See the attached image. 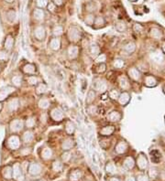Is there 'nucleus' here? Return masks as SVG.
Segmentation results:
<instances>
[{
	"mask_svg": "<svg viewBox=\"0 0 165 181\" xmlns=\"http://www.w3.org/2000/svg\"><path fill=\"white\" fill-rule=\"evenodd\" d=\"M82 171L79 168H74L70 171L69 175H68V178L69 181H80V179L82 178Z\"/></svg>",
	"mask_w": 165,
	"mask_h": 181,
	"instance_id": "obj_23",
	"label": "nucleus"
},
{
	"mask_svg": "<svg viewBox=\"0 0 165 181\" xmlns=\"http://www.w3.org/2000/svg\"><path fill=\"white\" fill-rule=\"evenodd\" d=\"M107 88H108V83L105 79L97 77L93 80V89L95 90L97 93L104 94L107 91Z\"/></svg>",
	"mask_w": 165,
	"mask_h": 181,
	"instance_id": "obj_1",
	"label": "nucleus"
},
{
	"mask_svg": "<svg viewBox=\"0 0 165 181\" xmlns=\"http://www.w3.org/2000/svg\"><path fill=\"white\" fill-rule=\"evenodd\" d=\"M122 119V114L117 110H113L108 112L106 120L110 123H119Z\"/></svg>",
	"mask_w": 165,
	"mask_h": 181,
	"instance_id": "obj_15",
	"label": "nucleus"
},
{
	"mask_svg": "<svg viewBox=\"0 0 165 181\" xmlns=\"http://www.w3.org/2000/svg\"><path fill=\"white\" fill-rule=\"evenodd\" d=\"M3 109V104H2V103L0 102V112H1V110Z\"/></svg>",
	"mask_w": 165,
	"mask_h": 181,
	"instance_id": "obj_59",
	"label": "nucleus"
},
{
	"mask_svg": "<svg viewBox=\"0 0 165 181\" xmlns=\"http://www.w3.org/2000/svg\"><path fill=\"white\" fill-rule=\"evenodd\" d=\"M130 99H131V96L128 92H122L119 94V99H117V102H119V103L120 105L126 106L130 102Z\"/></svg>",
	"mask_w": 165,
	"mask_h": 181,
	"instance_id": "obj_25",
	"label": "nucleus"
},
{
	"mask_svg": "<svg viewBox=\"0 0 165 181\" xmlns=\"http://www.w3.org/2000/svg\"><path fill=\"white\" fill-rule=\"evenodd\" d=\"M49 116L52 121H53L54 123H58V124L62 122L65 118L64 112L60 107H53L52 109H51Z\"/></svg>",
	"mask_w": 165,
	"mask_h": 181,
	"instance_id": "obj_3",
	"label": "nucleus"
},
{
	"mask_svg": "<svg viewBox=\"0 0 165 181\" xmlns=\"http://www.w3.org/2000/svg\"><path fill=\"white\" fill-rule=\"evenodd\" d=\"M72 159V153L71 151H63V153L61 155V161L63 164L69 163Z\"/></svg>",
	"mask_w": 165,
	"mask_h": 181,
	"instance_id": "obj_42",
	"label": "nucleus"
},
{
	"mask_svg": "<svg viewBox=\"0 0 165 181\" xmlns=\"http://www.w3.org/2000/svg\"><path fill=\"white\" fill-rule=\"evenodd\" d=\"M145 177H146L145 176H140L138 178V181H145V180H147V178H146V179H144Z\"/></svg>",
	"mask_w": 165,
	"mask_h": 181,
	"instance_id": "obj_56",
	"label": "nucleus"
},
{
	"mask_svg": "<svg viewBox=\"0 0 165 181\" xmlns=\"http://www.w3.org/2000/svg\"><path fill=\"white\" fill-rule=\"evenodd\" d=\"M42 171V167L38 162H31L28 167V173L31 176H38Z\"/></svg>",
	"mask_w": 165,
	"mask_h": 181,
	"instance_id": "obj_8",
	"label": "nucleus"
},
{
	"mask_svg": "<svg viewBox=\"0 0 165 181\" xmlns=\"http://www.w3.org/2000/svg\"><path fill=\"white\" fill-rule=\"evenodd\" d=\"M12 178L16 181H25V175L18 163H16L12 167Z\"/></svg>",
	"mask_w": 165,
	"mask_h": 181,
	"instance_id": "obj_6",
	"label": "nucleus"
},
{
	"mask_svg": "<svg viewBox=\"0 0 165 181\" xmlns=\"http://www.w3.org/2000/svg\"><path fill=\"white\" fill-rule=\"evenodd\" d=\"M35 92H36L37 95L42 96L45 94L48 93V86H47V84L44 82H40L38 85L35 86Z\"/></svg>",
	"mask_w": 165,
	"mask_h": 181,
	"instance_id": "obj_28",
	"label": "nucleus"
},
{
	"mask_svg": "<svg viewBox=\"0 0 165 181\" xmlns=\"http://www.w3.org/2000/svg\"><path fill=\"white\" fill-rule=\"evenodd\" d=\"M105 170L108 175H114L116 172V165L113 161H107L105 166Z\"/></svg>",
	"mask_w": 165,
	"mask_h": 181,
	"instance_id": "obj_37",
	"label": "nucleus"
},
{
	"mask_svg": "<svg viewBox=\"0 0 165 181\" xmlns=\"http://www.w3.org/2000/svg\"><path fill=\"white\" fill-rule=\"evenodd\" d=\"M97 92L94 89H90L88 91V93L86 94V99H85V103L87 105H90V104H93L94 102L96 101L97 99Z\"/></svg>",
	"mask_w": 165,
	"mask_h": 181,
	"instance_id": "obj_29",
	"label": "nucleus"
},
{
	"mask_svg": "<svg viewBox=\"0 0 165 181\" xmlns=\"http://www.w3.org/2000/svg\"><path fill=\"white\" fill-rule=\"evenodd\" d=\"M95 25L97 27H103L105 25V19L102 17H98L95 19Z\"/></svg>",
	"mask_w": 165,
	"mask_h": 181,
	"instance_id": "obj_53",
	"label": "nucleus"
},
{
	"mask_svg": "<svg viewBox=\"0 0 165 181\" xmlns=\"http://www.w3.org/2000/svg\"><path fill=\"white\" fill-rule=\"evenodd\" d=\"M53 156V151L49 146H43L40 150V157L43 160H50Z\"/></svg>",
	"mask_w": 165,
	"mask_h": 181,
	"instance_id": "obj_21",
	"label": "nucleus"
},
{
	"mask_svg": "<svg viewBox=\"0 0 165 181\" xmlns=\"http://www.w3.org/2000/svg\"><path fill=\"white\" fill-rule=\"evenodd\" d=\"M68 40L72 44H76L82 39V32L76 27L70 28L67 33Z\"/></svg>",
	"mask_w": 165,
	"mask_h": 181,
	"instance_id": "obj_2",
	"label": "nucleus"
},
{
	"mask_svg": "<svg viewBox=\"0 0 165 181\" xmlns=\"http://www.w3.org/2000/svg\"><path fill=\"white\" fill-rule=\"evenodd\" d=\"M36 181H44V180H41V179H39V180H36Z\"/></svg>",
	"mask_w": 165,
	"mask_h": 181,
	"instance_id": "obj_61",
	"label": "nucleus"
},
{
	"mask_svg": "<svg viewBox=\"0 0 165 181\" xmlns=\"http://www.w3.org/2000/svg\"><path fill=\"white\" fill-rule=\"evenodd\" d=\"M151 38H155V39H159L162 37V33L160 30H159L157 29H153L151 30Z\"/></svg>",
	"mask_w": 165,
	"mask_h": 181,
	"instance_id": "obj_47",
	"label": "nucleus"
},
{
	"mask_svg": "<svg viewBox=\"0 0 165 181\" xmlns=\"http://www.w3.org/2000/svg\"><path fill=\"white\" fill-rule=\"evenodd\" d=\"M24 124H25V128L32 130L37 125V118L35 116H29L25 120Z\"/></svg>",
	"mask_w": 165,
	"mask_h": 181,
	"instance_id": "obj_34",
	"label": "nucleus"
},
{
	"mask_svg": "<svg viewBox=\"0 0 165 181\" xmlns=\"http://www.w3.org/2000/svg\"><path fill=\"white\" fill-rule=\"evenodd\" d=\"M95 19H96V18H95V16L90 15V16H88L87 18L85 19V23H86L87 25L91 26V25L94 24V22H95Z\"/></svg>",
	"mask_w": 165,
	"mask_h": 181,
	"instance_id": "obj_55",
	"label": "nucleus"
},
{
	"mask_svg": "<svg viewBox=\"0 0 165 181\" xmlns=\"http://www.w3.org/2000/svg\"><path fill=\"white\" fill-rule=\"evenodd\" d=\"M87 112L90 115H95L97 112H98V108L97 106L96 105H93V104H90V105H87Z\"/></svg>",
	"mask_w": 165,
	"mask_h": 181,
	"instance_id": "obj_48",
	"label": "nucleus"
},
{
	"mask_svg": "<svg viewBox=\"0 0 165 181\" xmlns=\"http://www.w3.org/2000/svg\"><path fill=\"white\" fill-rule=\"evenodd\" d=\"M128 75H129V79H131L135 81H139L141 80V72L136 67L129 68L128 70Z\"/></svg>",
	"mask_w": 165,
	"mask_h": 181,
	"instance_id": "obj_18",
	"label": "nucleus"
},
{
	"mask_svg": "<svg viewBox=\"0 0 165 181\" xmlns=\"http://www.w3.org/2000/svg\"><path fill=\"white\" fill-rule=\"evenodd\" d=\"M11 83H12V86L15 87V88H19L22 86V83H23V78L21 75L19 74H15L11 77Z\"/></svg>",
	"mask_w": 165,
	"mask_h": 181,
	"instance_id": "obj_33",
	"label": "nucleus"
},
{
	"mask_svg": "<svg viewBox=\"0 0 165 181\" xmlns=\"http://www.w3.org/2000/svg\"><path fill=\"white\" fill-rule=\"evenodd\" d=\"M150 155H151V161L153 163L158 164V163L160 162L161 158H162V155H161V154H160V152L159 150L154 149V150L151 151Z\"/></svg>",
	"mask_w": 165,
	"mask_h": 181,
	"instance_id": "obj_32",
	"label": "nucleus"
},
{
	"mask_svg": "<svg viewBox=\"0 0 165 181\" xmlns=\"http://www.w3.org/2000/svg\"><path fill=\"white\" fill-rule=\"evenodd\" d=\"M54 2H55V4L58 5V6L62 5V0H54Z\"/></svg>",
	"mask_w": 165,
	"mask_h": 181,
	"instance_id": "obj_58",
	"label": "nucleus"
},
{
	"mask_svg": "<svg viewBox=\"0 0 165 181\" xmlns=\"http://www.w3.org/2000/svg\"><path fill=\"white\" fill-rule=\"evenodd\" d=\"M64 131L66 133V134L68 137H73L75 134V131H76V125L75 124L71 121V120H67L65 122V124H64Z\"/></svg>",
	"mask_w": 165,
	"mask_h": 181,
	"instance_id": "obj_19",
	"label": "nucleus"
},
{
	"mask_svg": "<svg viewBox=\"0 0 165 181\" xmlns=\"http://www.w3.org/2000/svg\"><path fill=\"white\" fill-rule=\"evenodd\" d=\"M137 165L140 169H145L148 166V159L143 153H140L137 158Z\"/></svg>",
	"mask_w": 165,
	"mask_h": 181,
	"instance_id": "obj_26",
	"label": "nucleus"
},
{
	"mask_svg": "<svg viewBox=\"0 0 165 181\" xmlns=\"http://www.w3.org/2000/svg\"><path fill=\"white\" fill-rule=\"evenodd\" d=\"M48 47L52 51H59L62 48V40L58 37H52L48 43Z\"/></svg>",
	"mask_w": 165,
	"mask_h": 181,
	"instance_id": "obj_12",
	"label": "nucleus"
},
{
	"mask_svg": "<svg viewBox=\"0 0 165 181\" xmlns=\"http://www.w3.org/2000/svg\"><path fill=\"white\" fill-rule=\"evenodd\" d=\"M63 163L61 161V160H54L52 162V168L54 172L56 173H61L62 170H63Z\"/></svg>",
	"mask_w": 165,
	"mask_h": 181,
	"instance_id": "obj_39",
	"label": "nucleus"
},
{
	"mask_svg": "<svg viewBox=\"0 0 165 181\" xmlns=\"http://www.w3.org/2000/svg\"><path fill=\"white\" fill-rule=\"evenodd\" d=\"M133 164H134V161H133V159L131 157H127V158H125V160H124V162H123V166L125 167H127V168H132V167H133Z\"/></svg>",
	"mask_w": 165,
	"mask_h": 181,
	"instance_id": "obj_50",
	"label": "nucleus"
},
{
	"mask_svg": "<svg viewBox=\"0 0 165 181\" xmlns=\"http://www.w3.org/2000/svg\"><path fill=\"white\" fill-rule=\"evenodd\" d=\"M22 72L26 75H35L38 72L37 66L34 63L28 62L23 65L22 67Z\"/></svg>",
	"mask_w": 165,
	"mask_h": 181,
	"instance_id": "obj_14",
	"label": "nucleus"
},
{
	"mask_svg": "<svg viewBox=\"0 0 165 181\" xmlns=\"http://www.w3.org/2000/svg\"><path fill=\"white\" fill-rule=\"evenodd\" d=\"M8 51H7L6 50H0V61H8Z\"/></svg>",
	"mask_w": 165,
	"mask_h": 181,
	"instance_id": "obj_49",
	"label": "nucleus"
},
{
	"mask_svg": "<svg viewBox=\"0 0 165 181\" xmlns=\"http://www.w3.org/2000/svg\"><path fill=\"white\" fill-rule=\"evenodd\" d=\"M2 175L5 177V179H11L12 178V167L11 166H7L3 168L2 170Z\"/></svg>",
	"mask_w": 165,
	"mask_h": 181,
	"instance_id": "obj_43",
	"label": "nucleus"
},
{
	"mask_svg": "<svg viewBox=\"0 0 165 181\" xmlns=\"http://www.w3.org/2000/svg\"><path fill=\"white\" fill-rule=\"evenodd\" d=\"M79 53H80V49H79V46H77L76 44H72V43H71L69 46L67 47L66 55H67V58L70 60H77L78 57H79Z\"/></svg>",
	"mask_w": 165,
	"mask_h": 181,
	"instance_id": "obj_4",
	"label": "nucleus"
},
{
	"mask_svg": "<svg viewBox=\"0 0 165 181\" xmlns=\"http://www.w3.org/2000/svg\"><path fill=\"white\" fill-rule=\"evenodd\" d=\"M106 55L105 53H100L96 59H95V63L96 64H99V63H106Z\"/></svg>",
	"mask_w": 165,
	"mask_h": 181,
	"instance_id": "obj_46",
	"label": "nucleus"
},
{
	"mask_svg": "<svg viewBox=\"0 0 165 181\" xmlns=\"http://www.w3.org/2000/svg\"><path fill=\"white\" fill-rule=\"evenodd\" d=\"M20 106V101L18 98H13V99H10L8 103V108L9 110V112H16L17 110H18Z\"/></svg>",
	"mask_w": 165,
	"mask_h": 181,
	"instance_id": "obj_27",
	"label": "nucleus"
},
{
	"mask_svg": "<svg viewBox=\"0 0 165 181\" xmlns=\"http://www.w3.org/2000/svg\"><path fill=\"white\" fill-rule=\"evenodd\" d=\"M125 66V60L121 58H116L113 60V68L116 70H120Z\"/></svg>",
	"mask_w": 165,
	"mask_h": 181,
	"instance_id": "obj_41",
	"label": "nucleus"
},
{
	"mask_svg": "<svg viewBox=\"0 0 165 181\" xmlns=\"http://www.w3.org/2000/svg\"><path fill=\"white\" fill-rule=\"evenodd\" d=\"M52 36L53 37H61L62 35V33H63V29H62V27H61V26H55L53 29H52Z\"/></svg>",
	"mask_w": 165,
	"mask_h": 181,
	"instance_id": "obj_45",
	"label": "nucleus"
},
{
	"mask_svg": "<svg viewBox=\"0 0 165 181\" xmlns=\"http://www.w3.org/2000/svg\"><path fill=\"white\" fill-rule=\"evenodd\" d=\"M162 50H163V51L165 53V43H163V45H162Z\"/></svg>",
	"mask_w": 165,
	"mask_h": 181,
	"instance_id": "obj_60",
	"label": "nucleus"
},
{
	"mask_svg": "<svg viewBox=\"0 0 165 181\" xmlns=\"http://www.w3.org/2000/svg\"><path fill=\"white\" fill-rule=\"evenodd\" d=\"M34 17H36V19H38V20H40V19H42V18H43V17H44L43 11H42V10H40V9H37V10H35V12H34Z\"/></svg>",
	"mask_w": 165,
	"mask_h": 181,
	"instance_id": "obj_54",
	"label": "nucleus"
},
{
	"mask_svg": "<svg viewBox=\"0 0 165 181\" xmlns=\"http://www.w3.org/2000/svg\"><path fill=\"white\" fill-rule=\"evenodd\" d=\"M106 71V63H99L97 64L95 67V69L93 68V72H95L97 74H103Z\"/></svg>",
	"mask_w": 165,
	"mask_h": 181,
	"instance_id": "obj_40",
	"label": "nucleus"
},
{
	"mask_svg": "<svg viewBox=\"0 0 165 181\" xmlns=\"http://www.w3.org/2000/svg\"><path fill=\"white\" fill-rule=\"evenodd\" d=\"M32 152V148L30 146H25L20 149V154L24 156H27L28 155H30Z\"/></svg>",
	"mask_w": 165,
	"mask_h": 181,
	"instance_id": "obj_52",
	"label": "nucleus"
},
{
	"mask_svg": "<svg viewBox=\"0 0 165 181\" xmlns=\"http://www.w3.org/2000/svg\"><path fill=\"white\" fill-rule=\"evenodd\" d=\"M38 107L40 110H48L51 107V101L46 98V97H41L39 101H38Z\"/></svg>",
	"mask_w": 165,
	"mask_h": 181,
	"instance_id": "obj_30",
	"label": "nucleus"
},
{
	"mask_svg": "<svg viewBox=\"0 0 165 181\" xmlns=\"http://www.w3.org/2000/svg\"><path fill=\"white\" fill-rule=\"evenodd\" d=\"M25 81L30 86H36L40 82V78L36 74L35 75H28L25 78Z\"/></svg>",
	"mask_w": 165,
	"mask_h": 181,
	"instance_id": "obj_36",
	"label": "nucleus"
},
{
	"mask_svg": "<svg viewBox=\"0 0 165 181\" xmlns=\"http://www.w3.org/2000/svg\"><path fill=\"white\" fill-rule=\"evenodd\" d=\"M115 132H116V126L113 124H107L103 126L99 130V134L102 137H109L114 134Z\"/></svg>",
	"mask_w": 165,
	"mask_h": 181,
	"instance_id": "obj_13",
	"label": "nucleus"
},
{
	"mask_svg": "<svg viewBox=\"0 0 165 181\" xmlns=\"http://www.w3.org/2000/svg\"><path fill=\"white\" fill-rule=\"evenodd\" d=\"M127 150H128V144L124 140H120V141L117 142L116 145L115 146V148H114L115 153L117 155H122V154L126 153Z\"/></svg>",
	"mask_w": 165,
	"mask_h": 181,
	"instance_id": "obj_20",
	"label": "nucleus"
},
{
	"mask_svg": "<svg viewBox=\"0 0 165 181\" xmlns=\"http://www.w3.org/2000/svg\"><path fill=\"white\" fill-rule=\"evenodd\" d=\"M34 133L30 129H27L24 133H23L22 137H21V141L24 144H30L33 142L34 140Z\"/></svg>",
	"mask_w": 165,
	"mask_h": 181,
	"instance_id": "obj_22",
	"label": "nucleus"
},
{
	"mask_svg": "<svg viewBox=\"0 0 165 181\" xmlns=\"http://www.w3.org/2000/svg\"><path fill=\"white\" fill-rule=\"evenodd\" d=\"M117 83H119V86L121 90H123L124 92H127L129 91L131 87L130 85V81L129 80V78H127L124 75H121L117 78Z\"/></svg>",
	"mask_w": 165,
	"mask_h": 181,
	"instance_id": "obj_17",
	"label": "nucleus"
},
{
	"mask_svg": "<svg viewBox=\"0 0 165 181\" xmlns=\"http://www.w3.org/2000/svg\"><path fill=\"white\" fill-rule=\"evenodd\" d=\"M88 52L92 59H96L101 53L99 45L97 42H92L88 47Z\"/></svg>",
	"mask_w": 165,
	"mask_h": 181,
	"instance_id": "obj_16",
	"label": "nucleus"
},
{
	"mask_svg": "<svg viewBox=\"0 0 165 181\" xmlns=\"http://www.w3.org/2000/svg\"><path fill=\"white\" fill-rule=\"evenodd\" d=\"M116 29L119 32H125L127 29V26L123 23V22H119L116 24Z\"/></svg>",
	"mask_w": 165,
	"mask_h": 181,
	"instance_id": "obj_51",
	"label": "nucleus"
},
{
	"mask_svg": "<svg viewBox=\"0 0 165 181\" xmlns=\"http://www.w3.org/2000/svg\"><path fill=\"white\" fill-rule=\"evenodd\" d=\"M15 45V38L12 35H8L4 40V50L7 51H10L13 50Z\"/></svg>",
	"mask_w": 165,
	"mask_h": 181,
	"instance_id": "obj_24",
	"label": "nucleus"
},
{
	"mask_svg": "<svg viewBox=\"0 0 165 181\" xmlns=\"http://www.w3.org/2000/svg\"><path fill=\"white\" fill-rule=\"evenodd\" d=\"M123 51H126L129 54H132L135 52L136 51V44L132 41H129L128 43H126L123 46Z\"/></svg>",
	"mask_w": 165,
	"mask_h": 181,
	"instance_id": "obj_38",
	"label": "nucleus"
},
{
	"mask_svg": "<svg viewBox=\"0 0 165 181\" xmlns=\"http://www.w3.org/2000/svg\"><path fill=\"white\" fill-rule=\"evenodd\" d=\"M24 128V121H22L21 119H14L9 124V130L11 133H19Z\"/></svg>",
	"mask_w": 165,
	"mask_h": 181,
	"instance_id": "obj_7",
	"label": "nucleus"
},
{
	"mask_svg": "<svg viewBox=\"0 0 165 181\" xmlns=\"http://www.w3.org/2000/svg\"><path fill=\"white\" fill-rule=\"evenodd\" d=\"M119 94H120L119 90L116 88H112L107 92V97L112 101H117V99L119 97Z\"/></svg>",
	"mask_w": 165,
	"mask_h": 181,
	"instance_id": "obj_35",
	"label": "nucleus"
},
{
	"mask_svg": "<svg viewBox=\"0 0 165 181\" xmlns=\"http://www.w3.org/2000/svg\"><path fill=\"white\" fill-rule=\"evenodd\" d=\"M144 85L146 87H149V88H151V87H155L157 84H158V81L156 80V78L152 75H148V76H145L144 78Z\"/></svg>",
	"mask_w": 165,
	"mask_h": 181,
	"instance_id": "obj_31",
	"label": "nucleus"
},
{
	"mask_svg": "<svg viewBox=\"0 0 165 181\" xmlns=\"http://www.w3.org/2000/svg\"><path fill=\"white\" fill-rule=\"evenodd\" d=\"M16 88L13 86H5L0 89V102H3L6 99H8L14 92Z\"/></svg>",
	"mask_w": 165,
	"mask_h": 181,
	"instance_id": "obj_11",
	"label": "nucleus"
},
{
	"mask_svg": "<svg viewBox=\"0 0 165 181\" xmlns=\"http://www.w3.org/2000/svg\"><path fill=\"white\" fill-rule=\"evenodd\" d=\"M109 181H120L119 179V177H116V176H112L110 179H109Z\"/></svg>",
	"mask_w": 165,
	"mask_h": 181,
	"instance_id": "obj_57",
	"label": "nucleus"
},
{
	"mask_svg": "<svg viewBox=\"0 0 165 181\" xmlns=\"http://www.w3.org/2000/svg\"><path fill=\"white\" fill-rule=\"evenodd\" d=\"M99 145H100V146H101L104 150H107V149L110 147L111 141L108 140V137H103V138L100 140Z\"/></svg>",
	"mask_w": 165,
	"mask_h": 181,
	"instance_id": "obj_44",
	"label": "nucleus"
},
{
	"mask_svg": "<svg viewBox=\"0 0 165 181\" xmlns=\"http://www.w3.org/2000/svg\"><path fill=\"white\" fill-rule=\"evenodd\" d=\"M33 37L37 41H44L47 37L46 29L43 26H38L33 30Z\"/></svg>",
	"mask_w": 165,
	"mask_h": 181,
	"instance_id": "obj_9",
	"label": "nucleus"
},
{
	"mask_svg": "<svg viewBox=\"0 0 165 181\" xmlns=\"http://www.w3.org/2000/svg\"><path fill=\"white\" fill-rule=\"evenodd\" d=\"M75 145H76L75 140L72 137H68L62 139L61 147L63 151H71L75 146Z\"/></svg>",
	"mask_w": 165,
	"mask_h": 181,
	"instance_id": "obj_10",
	"label": "nucleus"
},
{
	"mask_svg": "<svg viewBox=\"0 0 165 181\" xmlns=\"http://www.w3.org/2000/svg\"><path fill=\"white\" fill-rule=\"evenodd\" d=\"M21 139L18 135L17 134H12L8 138L7 140V145L8 147L11 150H17L21 146Z\"/></svg>",
	"mask_w": 165,
	"mask_h": 181,
	"instance_id": "obj_5",
	"label": "nucleus"
}]
</instances>
